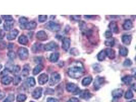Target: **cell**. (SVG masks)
<instances>
[{"label":"cell","instance_id":"603a6c76","mask_svg":"<svg viewBox=\"0 0 136 102\" xmlns=\"http://www.w3.org/2000/svg\"><path fill=\"white\" fill-rule=\"evenodd\" d=\"M92 81V78L90 76L86 77L85 78L83 79V80H82V85L84 86H87L88 85H89L91 83Z\"/></svg>","mask_w":136,"mask_h":102},{"label":"cell","instance_id":"74e56055","mask_svg":"<svg viewBox=\"0 0 136 102\" xmlns=\"http://www.w3.org/2000/svg\"><path fill=\"white\" fill-rule=\"evenodd\" d=\"M21 70V67L19 65H14L12 67V72L15 73H18Z\"/></svg>","mask_w":136,"mask_h":102},{"label":"cell","instance_id":"d6986e66","mask_svg":"<svg viewBox=\"0 0 136 102\" xmlns=\"http://www.w3.org/2000/svg\"><path fill=\"white\" fill-rule=\"evenodd\" d=\"M37 26V24L36 22H33L31 21L30 22L27 23L24 26V28L29 30H33L36 28Z\"/></svg>","mask_w":136,"mask_h":102},{"label":"cell","instance_id":"c3c4849f","mask_svg":"<svg viewBox=\"0 0 136 102\" xmlns=\"http://www.w3.org/2000/svg\"><path fill=\"white\" fill-rule=\"evenodd\" d=\"M67 102H80L79 100L75 97H72L69 100H68Z\"/></svg>","mask_w":136,"mask_h":102},{"label":"cell","instance_id":"4dcf8cb0","mask_svg":"<svg viewBox=\"0 0 136 102\" xmlns=\"http://www.w3.org/2000/svg\"><path fill=\"white\" fill-rule=\"evenodd\" d=\"M27 99V96L23 94H20L17 95L16 100L18 102H24Z\"/></svg>","mask_w":136,"mask_h":102},{"label":"cell","instance_id":"7c38bea8","mask_svg":"<svg viewBox=\"0 0 136 102\" xmlns=\"http://www.w3.org/2000/svg\"><path fill=\"white\" fill-rule=\"evenodd\" d=\"M70 45V39L66 37L64 38L62 40V45L63 49L67 51L69 49Z\"/></svg>","mask_w":136,"mask_h":102},{"label":"cell","instance_id":"83f0119b","mask_svg":"<svg viewBox=\"0 0 136 102\" xmlns=\"http://www.w3.org/2000/svg\"><path fill=\"white\" fill-rule=\"evenodd\" d=\"M105 44L107 46H110V47L113 46L114 44H115L114 39L113 38H112V37L107 39L105 41Z\"/></svg>","mask_w":136,"mask_h":102},{"label":"cell","instance_id":"7402d4cb","mask_svg":"<svg viewBox=\"0 0 136 102\" xmlns=\"http://www.w3.org/2000/svg\"><path fill=\"white\" fill-rule=\"evenodd\" d=\"M42 47V45L41 44L39 43H36L32 46V50L33 51V52L37 53L38 52V51L41 49Z\"/></svg>","mask_w":136,"mask_h":102},{"label":"cell","instance_id":"8fae6325","mask_svg":"<svg viewBox=\"0 0 136 102\" xmlns=\"http://www.w3.org/2000/svg\"><path fill=\"white\" fill-rule=\"evenodd\" d=\"M106 56L108 57L110 59H113L115 57V50L111 48H107L105 50Z\"/></svg>","mask_w":136,"mask_h":102},{"label":"cell","instance_id":"680465c9","mask_svg":"<svg viewBox=\"0 0 136 102\" xmlns=\"http://www.w3.org/2000/svg\"><path fill=\"white\" fill-rule=\"evenodd\" d=\"M30 102H34V101H30Z\"/></svg>","mask_w":136,"mask_h":102},{"label":"cell","instance_id":"4316f807","mask_svg":"<svg viewBox=\"0 0 136 102\" xmlns=\"http://www.w3.org/2000/svg\"><path fill=\"white\" fill-rule=\"evenodd\" d=\"M18 42H20V43H21L22 44L26 45L28 42V39L26 36L22 35L19 37Z\"/></svg>","mask_w":136,"mask_h":102},{"label":"cell","instance_id":"d590c367","mask_svg":"<svg viewBox=\"0 0 136 102\" xmlns=\"http://www.w3.org/2000/svg\"><path fill=\"white\" fill-rule=\"evenodd\" d=\"M93 69L94 71H95L96 72H101L102 71V67L101 65L98 64H94L93 66Z\"/></svg>","mask_w":136,"mask_h":102},{"label":"cell","instance_id":"ba28073f","mask_svg":"<svg viewBox=\"0 0 136 102\" xmlns=\"http://www.w3.org/2000/svg\"><path fill=\"white\" fill-rule=\"evenodd\" d=\"M48 80L49 77L46 74H42L40 75L38 78V81L40 85H43L45 84L48 81Z\"/></svg>","mask_w":136,"mask_h":102},{"label":"cell","instance_id":"ffe728a7","mask_svg":"<svg viewBox=\"0 0 136 102\" xmlns=\"http://www.w3.org/2000/svg\"><path fill=\"white\" fill-rule=\"evenodd\" d=\"M13 81V78L10 76H5L1 79V83L4 85H9Z\"/></svg>","mask_w":136,"mask_h":102},{"label":"cell","instance_id":"9f6ffc18","mask_svg":"<svg viewBox=\"0 0 136 102\" xmlns=\"http://www.w3.org/2000/svg\"><path fill=\"white\" fill-rule=\"evenodd\" d=\"M134 85H135V84H133V86H134ZM133 89H134V90H135V88H134V87H133Z\"/></svg>","mask_w":136,"mask_h":102},{"label":"cell","instance_id":"8992f818","mask_svg":"<svg viewBox=\"0 0 136 102\" xmlns=\"http://www.w3.org/2000/svg\"><path fill=\"white\" fill-rule=\"evenodd\" d=\"M58 48V45L55 42H50L44 46V49L46 51H54Z\"/></svg>","mask_w":136,"mask_h":102},{"label":"cell","instance_id":"5bb4252c","mask_svg":"<svg viewBox=\"0 0 136 102\" xmlns=\"http://www.w3.org/2000/svg\"><path fill=\"white\" fill-rule=\"evenodd\" d=\"M91 94L90 93L88 90H84L80 92V96L81 98L87 99L91 97Z\"/></svg>","mask_w":136,"mask_h":102},{"label":"cell","instance_id":"6f0895ef","mask_svg":"<svg viewBox=\"0 0 136 102\" xmlns=\"http://www.w3.org/2000/svg\"><path fill=\"white\" fill-rule=\"evenodd\" d=\"M1 23H2V21H1V19H0V24H1Z\"/></svg>","mask_w":136,"mask_h":102},{"label":"cell","instance_id":"2e32d148","mask_svg":"<svg viewBox=\"0 0 136 102\" xmlns=\"http://www.w3.org/2000/svg\"><path fill=\"white\" fill-rule=\"evenodd\" d=\"M132 40V36L130 35H123L122 37V42L126 45H129Z\"/></svg>","mask_w":136,"mask_h":102},{"label":"cell","instance_id":"60d3db41","mask_svg":"<svg viewBox=\"0 0 136 102\" xmlns=\"http://www.w3.org/2000/svg\"><path fill=\"white\" fill-rule=\"evenodd\" d=\"M86 23L85 22L83 21H81L80 22V24H79V26L80 27V29L82 31H85V29H86Z\"/></svg>","mask_w":136,"mask_h":102},{"label":"cell","instance_id":"bcb514c9","mask_svg":"<svg viewBox=\"0 0 136 102\" xmlns=\"http://www.w3.org/2000/svg\"><path fill=\"white\" fill-rule=\"evenodd\" d=\"M105 36L107 39L111 38L112 36V32L110 31H107L105 33Z\"/></svg>","mask_w":136,"mask_h":102},{"label":"cell","instance_id":"277c9868","mask_svg":"<svg viewBox=\"0 0 136 102\" xmlns=\"http://www.w3.org/2000/svg\"><path fill=\"white\" fill-rule=\"evenodd\" d=\"M18 55L20 59L22 60H25L27 59L29 57V52L27 48L23 47L19 48L17 51Z\"/></svg>","mask_w":136,"mask_h":102},{"label":"cell","instance_id":"7a4b0ae2","mask_svg":"<svg viewBox=\"0 0 136 102\" xmlns=\"http://www.w3.org/2000/svg\"><path fill=\"white\" fill-rule=\"evenodd\" d=\"M45 28L52 32H58L61 29L60 25L53 22H49L45 25Z\"/></svg>","mask_w":136,"mask_h":102},{"label":"cell","instance_id":"4fadbf2b","mask_svg":"<svg viewBox=\"0 0 136 102\" xmlns=\"http://www.w3.org/2000/svg\"><path fill=\"white\" fill-rule=\"evenodd\" d=\"M18 33H19V32L17 30H16V29L13 30L11 31H10L9 32V33L7 35V38L9 40H14L17 37V35L18 34Z\"/></svg>","mask_w":136,"mask_h":102},{"label":"cell","instance_id":"3957f363","mask_svg":"<svg viewBox=\"0 0 136 102\" xmlns=\"http://www.w3.org/2000/svg\"><path fill=\"white\" fill-rule=\"evenodd\" d=\"M61 80V76L60 75L57 73V72H54L52 74L49 84L50 86H54L56 84H57Z\"/></svg>","mask_w":136,"mask_h":102},{"label":"cell","instance_id":"11a10c76","mask_svg":"<svg viewBox=\"0 0 136 102\" xmlns=\"http://www.w3.org/2000/svg\"><path fill=\"white\" fill-rule=\"evenodd\" d=\"M2 65L1 64H0V70L2 69Z\"/></svg>","mask_w":136,"mask_h":102},{"label":"cell","instance_id":"1f68e13d","mask_svg":"<svg viewBox=\"0 0 136 102\" xmlns=\"http://www.w3.org/2000/svg\"><path fill=\"white\" fill-rule=\"evenodd\" d=\"M27 83L28 85L30 87H33L36 84V82L35 79L33 77H30L27 79Z\"/></svg>","mask_w":136,"mask_h":102},{"label":"cell","instance_id":"e0dca14e","mask_svg":"<svg viewBox=\"0 0 136 102\" xmlns=\"http://www.w3.org/2000/svg\"><path fill=\"white\" fill-rule=\"evenodd\" d=\"M123 93V90L122 89L119 88V89H116L114 90L112 92V94L114 97L119 98L122 96Z\"/></svg>","mask_w":136,"mask_h":102},{"label":"cell","instance_id":"7bdbcfd3","mask_svg":"<svg viewBox=\"0 0 136 102\" xmlns=\"http://www.w3.org/2000/svg\"><path fill=\"white\" fill-rule=\"evenodd\" d=\"M21 81V78L19 76H16V77H15V78L14 79L13 83H14V85H16L18 84Z\"/></svg>","mask_w":136,"mask_h":102},{"label":"cell","instance_id":"ee69618b","mask_svg":"<svg viewBox=\"0 0 136 102\" xmlns=\"http://www.w3.org/2000/svg\"><path fill=\"white\" fill-rule=\"evenodd\" d=\"M8 56L10 58L12 59H14L16 57V54L14 52H13V51H10V52L8 53Z\"/></svg>","mask_w":136,"mask_h":102},{"label":"cell","instance_id":"cb8c5ba5","mask_svg":"<svg viewBox=\"0 0 136 102\" xmlns=\"http://www.w3.org/2000/svg\"><path fill=\"white\" fill-rule=\"evenodd\" d=\"M59 58V53L58 52H55L51 55L50 60L52 62H56L58 60Z\"/></svg>","mask_w":136,"mask_h":102},{"label":"cell","instance_id":"836d02e7","mask_svg":"<svg viewBox=\"0 0 136 102\" xmlns=\"http://www.w3.org/2000/svg\"><path fill=\"white\" fill-rule=\"evenodd\" d=\"M124 96H125V98L126 99H130L133 97V94L130 90H128L126 92Z\"/></svg>","mask_w":136,"mask_h":102},{"label":"cell","instance_id":"f546056e","mask_svg":"<svg viewBox=\"0 0 136 102\" xmlns=\"http://www.w3.org/2000/svg\"><path fill=\"white\" fill-rule=\"evenodd\" d=\"M106 57V54L105 51L102 50L98 55V59L99 61H102L105 59Z\"/></svg>","mask_w":136,"mask_h":102},{"label":"cell","instance_id":"ab89813d","mask_svg":"<svg viewBox=\"0 0 136 102\" xmlns=\"http://www.w3.org/2000/svg\"><path fill=\"white\" fill-rule=\"evenodd\" d=\"M132 61L129 59H126L123 63V65L125 66H130L132 65Z\"/></svg>","mask_w":136,"mask_h":102},{"label":"cell","instance_id":"6da1fadb","mask_svg":"<svg viewBox=\"0 0 136 102\" xmlns=\"http://www.w3.org/2000/svg\"><path fill=\"white\" fill-rule=\"evenodd\" d=\"M68 76L73 79L81 78L85 73V70L83 64L80 62H76L68 69Z\"/></svg>","mask_w":136,"mask_h":102},{"label":"cell","instance_id":"681fc988","mask_svg":"<svg viewBox=\"0 0 136 102\" xmlns=\"http://www.w3.org/2000/svg\"><path fill=\"white\" fill-rule=\"evenodd\" d=\"M5 35V32L2 30H0V39H3Z\"/></svg>","mask_w":136,"mask_h":102},{"label":"cell","instance_id":"db71d44e","mask_svg":"<svg viewBox=\"0 0 136 102\" xmlns=\"http://www.w3.org/2000/svg\"><path fill=\"white\" fill-rule=\"evenodd\" d=\"M128 102H135V99H133V100H131L129 101H128Z\"/></svg>","mask_w":136,"mask_h":102},{"label":"cell","instance_id":"5b68a950","mask_svg":"<svg viewBox=\"0 0 136 102\" xmlns=\"http://www.w3.org/2000/svg\"><path fill=\"white\" fill-rule=\"evenodd\" d=\"M66 90L69 92H72L75 94L80 93V90L77 86L74 83H70L66 85Z\"/></svg>","mask_w":136,"mask_h":102},{"label":"cell","instance_id":"ac0fdd59","mask_svg":"<svg viewBox=\"0 0 136 102\" xmlns=\"http://www.w3.org/2000/svg\"><path fill=\"white\" fill-rule=\"evenodd\" d=\"M133 25L131 20H126L125 21L123 25V28L125 30H129L132 28Z\"/></svg>","mask_w":136,"mask_h":102},{"label":"cell","instance_id":"d6a6232c","mask_svg":"<svg viewBox=\"0 0 136 102\" xmlns=\"http://www.w3.org/2000/svg\"><path fill=\"white\" fill-rule=\"evenodd\" d=\"M29 70H30L29 66L28 65H25L24 68L22 72V75L25 77L28 76V75L29 74Z\"/></svg>","mask_w":136,"mask_h":102},{"label":"cell","instance_id":"816d5d0a","mask_svg":"<svg viewBox=\"0 0 136 102\" xmlns=\"http://www.w3.org/2000/svg\"><path fill=\"white\" fill-rule=\"evenodd\" d=\"M5 93L3 91L0 90V99L3 98L5 97Z\"/></svg>","mask_w":136,"mask_h":102},{"label":"cell","instance_id":"9c48e42d","mask_svg":"<svg viewBox=\"0 0 136 102\" xmlns=\"http://www.w3.org/2000/svg\"><path fill=\"white\" fill-rule=\"evenodd\" d=\"M36 38L40 41H44L48 39V35L45 31H39L36 34Z\"/></svg>","mask_w":136,"mask_h":102},{"label":"cell","instance_id":"e575fe53","mask_svg":"<svg viewBox=\"0 0 136 102\" xmlns=\"http://www.w3.org/2000/svg\"><path fill=\"white\" fill-rule=\"evenodd\" d=\"M14 100V95L13 94H10L4 100L3 102H13Z\"/></svg>","mask_w":136,"mask_h":102},{"label":"cell","instance_id":"52a82bcc","mask_svg":"<svg viewBox=\"0 0 136 102\" xmlns=\"http://www.w3.org/2000/svg\"><path fill=\"white\" fill-rule=\"evenodd\" d=\"M105 82V78L104 77H98L95 79L93 86L94 87L95 89L98 90L99 89L101 86Z\"/></svg>","mask_w":136,"mask_h":102},{"label":"cell","instance_id":"f6af8a7d","mask_svg":"<svg viewBox=\"0 0 136 102\" xmlns=\"http://www.w3.org/2000/svg\"><path fill=\"white\" fill-rule=\"evenodd\" d=\"M6 47V43L4 41H0V49H4Z\"/></svg>","mask_w":136,"mask_h":102},{"label":"cell","instance_id":"f5cc1de1","mask_svg":"<svg viewBox=\"0 0 136 102\" xmlns=\"http://www.w3.org/2000/svg\"><path fill=\"white\" fill-rule=\"evenodd\" d=\"M13 45L12 44H10L9 45V47H8V48H9V49H10V48H13Z\"/></svg>","mask_w":136,"mask_h":102},{"label":"cell","instance_id":"8d00e7d4","mask_svg":"<svg viewBox=\"0 0 136 102\" xmlns=\"http://www.w3.org/2000/svg\"><path fill=\"white\" fill-rule=\"evenodd\" d=\"M19 22L22 26H25V25L28 23V19L25 17H22L20 19Z\"/></svg>","mask_w":136,"mask_h":102},{"label":"cell","instance_id":"b9f144b4","mask_svg":"<svg viewBox=\"0 0 136 102\" xmlns=\"http://www.w3.org/2000/svg\"><path fill=\"white\" fill-rule=\"evenodd\" d=\"M2 17L6 21H12L13 18L11 15H2Z\"/></svg>","mask_w":136,"mask_h":102},{"label":"cell","instance_id":"d4e9b609","mask_svg":"<svg viewBox=\"0 0 136 102\" xmlns=\"http://www.w3.org/2000/svg\"><path fill=\"white\" fill-rule=\"evenodd\" d=\"M44 68V66L41 64H39L37 65L33 70V74L34 75H36L38 74Z\"/></svg>","mask_w":136,"mask_h":102},{"label":"cell","instance_id":"484cf974","mask_svg":"<svg viewBox=\"0 0 136 102\" xmlns=\"http://www.w3.org/2000/svg\"><path fill=\"white\" fill-rule=\"evenodd\" d=\"M12 21H6L4 24V28L6 31H10L13 25Z\"/></svg>","mask_w":136,"mask_h":102},{"label":"cell","instance_id":"30bf717a","mask_svg":"<svg viewBox=\"0 0 136 102\" xmlns=\"http://www.w3.org/2000/svg\"><path fill=\"white\" fill-rule=\"evenodd\" d=\"M42 88L41 87L36 88L32 93V97L35 99L39 98L42 95Z\"/></svg>","mask_w":136,"mask_h":102},{"label":"cell","instance_id":"f907efd6","mask_svg":"<svg viewBox=\"0 0 136 102\" xmlns=\"http://www.w3.org/2000/svg\"><path fill=\"white\" fill-rule=\"evenodd\" d=\"M71 17L73 20L77 21L80 20L81 15H71Z\"/></svg>","mask_w":136,"mask_h":102},{"label":"cell","instance_id":"f1b7e54d","mask_svg":"<svg viewBox=\"0 0 136 102\" xmlns=\"http://www.w3.org/2000/svg\"><path fill=\"white\" fill-rule=\"evenodd\" d=\"M128 54V49L126 47L122 46L119 49V54L122 56H126Z\"/></svg>","mask_w":136,"mask_h":102},{"label":"cell","instance_id":"7dc6e473","mask_svg":"<svg viewBox=\"0 0 136 102\" xmlns=\"http://www.w3.org/2000/svg\"><path fill=\"white\" fill-rule=\"evenodd\" d=\"M47 102H59V101L56 98L53 97H49L47 99Z\"/></svg>","mask_w":136,"mask_h":102},{"label":"cell","instance_id":"9a60e30c","mask_svg":"<svg viewBox=\"0 0 136 102\" xmlns=\"http://www.w3.org/2000/svg\"><path fill=\"white\" fill-rule=\"evenodd\" d=\"M109 28L110 29V31L114 32L115 33H117L118 32V27L117 23L115 22H111L109 25Z\"/></svg>","mask_w":136,"mask_h":102},{"label":"cell","instance_id":"f35d334b","mask_svg":"<svg viewBox=\"0 0 136 102\" xmlns=\"http://www.w3.org/2000/svg\"><path fill=\"white\" fill-rule=\"evenodd\" d=\"M38 20H39V22L43 23L47 20V15H39Z\"/></svg>","mask_w":136,"mask_h":102},{"label":"cell","instance_id":"44dd1931","mask_svg":"<svg viewBox=\"0 0 136 102\" xmlns=\"http://www.w3.org/2000/svg\"><path fill=\"white\" fill-rule=\"evenodd\" d=\"M121 80L123 83H124L126 85H128V84H129L132 82V76H131L130 75H126L123 77L121 79Z\"/></svg>","mask_w":136,"mask_h":102}]
</instances>
